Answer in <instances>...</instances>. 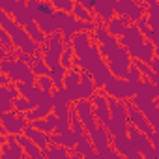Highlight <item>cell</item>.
<instances>
[{
  "label": "cell",
  "instance_id": "6da1fadb",
  "mask_svg": "<svg viewBox=\"0 0 159 159\" xmlns=\"http://www.w3.org/2000/svg\"><path fill=\"white\" fill-rule=\"evenodd\" d=\"M0 26H2V28L11 36V39H13V43H15V49L23 51V52H26V54H32V56H38V54L41 52V45H38V43L28 36L26 28L21 26V25H17V23L11 19V15H8L6 11H0Z\"/></svg>",
  "mask_w": 159,
  "mask_h": 159
},
{
  "label": "cell",
  "instance_id": "7a4b0ae2",
  "mask_svg": "<svg viewBox=\"0 0 159 159\" xmlns=\"http://www.w3.org/2000/svg\"><path fill=\"white\" fill-rule=\"evenodd\" d=\"M64 36L60 32L52 34V36H47L45 43L41 45V52H43V58H45V64L52 69L56 66H60V58H62V52H64Z\"/></svg>",
  "mask_w": 159,
  "mask_h": 159
},
{
  "label": "cell",
  "instance_id": "3957f363",
  "mask_svg": "<svg viewBox=\"0 0 159 159\" xmlns=\"http://www.w3.org/2000/svg\"><path fill=\"white\" fill-rule=\"evenodd\" d=\"M107 66H109V69L112 71V75H114L116 79H127L129 69H131V66H133V58H131V54L127 52V49L120 47L112 56L107 58Z\"/></svg>",
  "mask_w": 159,
  "mask_h": 159
},
{
  "label": "cell",
  "instance_id": "277c9868",
  "mask_svg": "<svg viewBox=\"0 0 159 159\" xmlns=\"http://www.w3.org/2000/svg\"><path fill=\"white\" fill-rule=\"evenodd\" d=\"M109 98H114L118 101H131L135 96H137V90H135V84H131L127 79H112V81L105 86L103 90Z\"/></svg>",
  "mask_w": 159,
  "mask_h": 159
},
{
  "label": "cell",
  "instance_id": "5b68a950",
  "mask_svg": "<svg viewBox=\"0 0 159 159\" xmlns=\"http://www.w3.org/2000/svg\"><path fill=\"white\" fill-rule=\"evenodd\" d=\"M146 2H133V0H120L114 4V11L118 17H127L131 25H137L142 17H146Z\"/></svg>",
  "mask_w": 159,
  "mask_h": 159
},
{
  "label": "cell",
  "instance_id": "8992f818",
  "mask_svg": "<svg viewBox=\"0 0 159 159\" xmlns=\"http://www.w3.org/2000/svg\"><path fill=\"white\" fill-rule=\"evenodd\" d=\"M146 41H148V39L142 36V32L137 28V25H131V26L127 28V32L124 34V38H120V47L127 49V52H129L131 58L135 60V58H139L140 49L144 47Z\"/></svg>",
  "mask_w": 159,
  "mask_h": 159
},
{
  "label": "cell",
  "instance_id": "52a82bcc",
  "mask_svg": "<svg viewBox=\"0 0 159 159\" xmlns=\"http://www.w3.org/2000/svg\"><path fill=\"white\" fill-rule=\"evenodd\" d=\"M75 111L79 114V118H81V122L84 124V129L86 133H94L99 124H98V118H96V112H94V105L90 99H83V101H77L75 103Z\"/></svg>",
  "mask_w": 159,
  "mask_h": 159
},
{
  "label": "cell",
  "instance_id": "ba28073f",
  "mask_svg": "<svg viewBox=\"0 0 159 159\" xmlns=\"http://www.w3.org/2000/svg\"><path fill=\"white\" fill-rule=\"evenodd\" d=\"M28 125H30V122H28L26 114H17L15 111L2 114V127H4L10 135H15V137L25 135V131H26Z\"/></svg>",
  "mask_w": 159,
  "mask_h": 159
},
{
  "label": "cell",
  "instance_id": "9c48e42d",
  "mask_svg": "<svg viewBox=\"0 0 159 159\" xmlns=\"http://www.w3.org/2000/svg\"><path fill=\"white\" fill-rule=\"evenodd\" d=\"M90 101H92V105H94V112H96L98 124L107 127V125L111 124V118H112L107 94H103V90H101V92H96V94H94V98H92Z\"/></svg>",
  "mask_w": 159,
  "mask_h": 159
},
{
  "label": "cell",
  "instance_id": "30bf717a",
  "mask_svg": "<svg viewBox=\"0 0 159 159\" xmlns=\"http://www.w3.org/2000/svg\"><path fill=\"white\" fill-rule=\"evenodd\" d=\"M125 105H127V112H129V124L135 125V127H137L139 131H142L144 135L152 137V135H153V127H152L150 120L133 105V101H125Z\"/></svg>",
  "mask_w": 159,
  "mask_h": 159
},
{
  "label": "cell",
  "instance_id": "8fae6325",
  "mask_svg": "<svg viewBox=\"0 0 159 159\" xmlns=\"http://www.w3.org/2000/svg\"><path fill=\"white\" fill-rule=\"evenodd\" d=\"M114 4H116V0H96V10H94L96 23L107 26V25L116 17Z\"/></svg>",
  "mask_w": 159,
  "mask_h": 159
},
{
  "label": "cell",
  "instance_id": "7c38bea8",
  "mask_svg": "<svg viewBox=\"0 0 159 159\" xmlns=\"http://www.w3.org/2000/svg\"><path fill=\"white\" fill-rule=\"evenodd\" d=\"M94 43H96V41H94V34H88V32H79V34H75V38L71 39V45H73L75 54H77L79 58H81L83 54H86Z\"/></svg>",
  "mask_w": 159,
  "mask_h": 159
},
{
  "label": "cell",
  "instance_id": "4fadbf2b",
  "mask_svg": "<svg viewBox=\"0 0 159 159\" xmlns=\"http://www.w3.org/2000/svg\"><path fill=\"white\" fill-rule=\"evenodd\" d=\"M90 140H92V144H94L96 152H99V150H103V148L111 146V142H112V135L109 133V129H107L105 125H99V127L90 135Z\"/></svg>",
  "mask_w": 159,
  "mask_h": 159
},
{
  "label": "cell",
  "instance_id": "5bb4252c",
  "mask_svg": "<svg viewBox=\"0 0 159 159\" xmlns=\"http://www.w3.org/2000/svg\"><path fill=\"white\" fill-rule=\"evenodd\" d=\"M17 140H19V144L23 146V150H25V153H26V159H43V157H45V152H43L36 142H32L26 135H19Z\"/></svg>",
  "mask_w": 159,
  "mask_h": 159
},
{
  "label": "cell",
  "instance_id": "9a60e30c",
  "mask_svg": "<svg viewBox=\"0 0 159 159\" xmlns=\"http://www.w3.org/2000/svg\"><path fill=\"white\" fill-rule=\"evenodd\" d=\"M25 135L32 140V142H36L43 152H47L49 148H51V137L47 135V133H43V131H39V129H36L32 124L26 127V131H25Z\"/></svg>",
  "mask_w": 159,
  "mask_h": 159
},
{
  "label": "cell",
  "instance_id": "2e32d148",
  "mask_svg": "<svg viewBox=\"0 0 159 159\" xmlns=\"http://www.w3.org/2000/svg\"><path fill=\"white\" fill-rule=\"evenodd\" d=\"M112 79H114V75H112V71L109 69L107 64H103L101 67H98V69L92 73V81H94L98 92H101V88H105V86L112 81Z\"/></svg>",
  "mask_w": 159,
  "mask_h": 159
},
{
  "label": "cell",
  "instance_id": "e0dca14e",
  "mask_svg": "<svg viewBox=\"0 0 159 159\" xmlns=\"http://www.w3.org/2000/svg\"><path fill=\"white\" fill-rule=\"evenodd\" d=\"M26 4H28V0H17V8H15V11H13V15H11V19H13L17 25H21V26H26V25H30V23L34 21V17L30 15Z\"/></svg>",
  "mask_w": 159,
  "mask_h": 159
},
{
  "label": "cell",
  "instance_id": "ac0fdd59",
  "mask_svg": "<svg viewBox=\"0 0 159 159\" xmlns=\"http://www.w3.org/2000/svg\"><path fill=\"white\" fill-rule=\"evenodd\" d=\"M131 26V21L127 19V17H114L109 25H107V30H109V34L111 36H114V38H124V34L127 32V28Z\"/></svg>",
  "mask_w": 159,
  "mask_h": 159
},
{
  "label": "cell",
  "instance_id": "d6986e66",
  "mask_svg": "<svg viewBox=\"0 0 159 159\" xmlns=\"http://www.w3.org/2000/svg\"><path fill=\"white\" fill-rule=\"evenodd\" d=\"M112 148L120 153V155H124V157H131L137 150H135V146H133V142H131V139L127 137V135H124V137H112Z\"/></svg>",
  "mask_w": 159,
  "mask_h": 159
},
{
  "label": "cell",
  "instance_id": "ffe728a7",
  "mask_svg": "<svg viewBox=\"0 0 159 159\" xmlns=\"http://www.w3.org/2000/svg\"><path fill=\"white\" fill-rule=\"evenodd\" d=\"M51 137V144H58V146H64V148H67V150H75V146L79 144V140H81V137H77L73 131H67V133H64V135H49Z\"/></svg>",
  "mask_w": 159,
  "mask_h": 159
},
{
  "label": "cell",
  "instance_id": "44dd1931",
  "mask_svg": "<svg viewBox=\"0 0 159 159\" xmlns=\"http://www.w3.org/2000/svg\"><path fill=\"white\" fill-rule=\"evenodd\" d=\"M146 17H148V23H150V28L155 32L159 30V2L157 0H148L146 2Z\"/></svg>",
  "mask_w": 159,
  "mask_h": 159
},
{
  "label": "cell",
  "instance_id": "7402d4cb",
  "mask_svg": "<svg viewBox=\"0 0 159 159\" xmlns=\"http://www.w3.org/2000/svg\"><path fill=\"white\" fill-rule=\"evenodd\" d=\"M36 23H38V25H39V28L45 32V36H52V34H56V32H58V28H56V23H54L52 15L38 13V15H36Z\"/></svg>",
  "mask_w": 159,
  "mask_h": 159
},
{
  "label": "cell",
  "instance_id": "603a6c76",
  "mask_svg": "<svg viewBox=\"0 0 159 159\" xmlns=\"http://www.w3.org/2000/svg\"><path fill=\"white\" fill-rule=\"evenodd\" d=\"M56 122H58V118H56V116H54V112H52L51 116H47V118H43V120H38V122H34L32 125H34L36 129H39V131L47 133V135H52V133H54V129H56Z\"/></svg>",
  "mask_w": 159,
  "mask_h": 159
},
{
  "label": "cell",
  "instance_id": "cb8c5ba5",
  "mask_svg": "<svg viewBox=\"0 0 159 159\" xmlns=\"http://www.w3.org/2000/svg\"><path fill=\"white\" fill-rule=\"evenodd\" d=\"M81 73H83V69H79V67L69 69V71H67V75H66L64 88H66V90H73V88H77L79 84H81V81H83Z\"/></svg>",
  "mask_w": 159,
  "mask_h": 159
},
{
  "label": "cell",
  "instance_id": "d4e9b609",
  "mask_svg": "<svg viewBox=\"0 0 159 159\" xmlns=\"http://www.w3.org/2000/svg\"><path fill=\"white\" fill-rule=\"evenodd\" d=\"M66 75H67V69L62 67V66H56V67L51 69V79H52V83H54V88H56V90H64Z\"/></svg>",
  "mask_w": 159,
  "mask_h": 159
},
{
  "label": "cell",
  "instance_id": "484cf974",
  "mask_svg": "<svg viewBox=\"0 0 159 159\" xmlns=\"http://www.w3.org/2000/svg\"><path fill=\"white\" fill-rule=\"evenodd\" d=\"M25 28H26L28 36H30V38H32V39H34V41H36L38 45H43V43H45L47 36H45V32H43V30L39 28V25H38L36 21H32V23H30V25H26Z\"/></svg>",
  "mask_w": 159,
  "mask_h": 159
},
{
  "label": "cell",
  "instance_id": "4316f807",
  "mask_svg": "<svg viewBox=\"0 0 159 159\" xmlns=\"http://www.w3.org/2000/svg\"><path fill=\"white\" fill-rule=\"evenodd\" d=\"M71 150L64 148V146H58V144H51V148L45 152V159H69V153Z\"/></svg>",
  "mask_w": 159,
  "mask_h": 159
},
{
  "label": "cell",
  "instance_id": "83f0119b",
  "mask_svg": "<svg viewBox=\"0 0 159 159\" xmlns=\"http://www.w3.org/2000/svg\"><path fill=\"white\" fill-rule=\"evenodd\" d=\"M73 15L77 21H83V23H94L96 21V15L92 11H88L81 2H75V10H73Z\"/></svg>",
  "mask_w": 159,
  "mask_h": 159
},
{
  "label": "cell",
  "instance_id": "f1b7e54d",
  "mask_svg": "<svg viewBox=\"0 0 159 159\" xmlns=\"http://www.w3.org/2000/svg\"><path fill=\"white\" fill-rule=\"evenodd\" d=\"M73 60H75V49H73L71 43H66V45H64L62 58H60V66L69 71V69H73Z\"/></svg>",
  "mask_w": 159,
  "mask_h": 159
},
{
  "label": "cell",
  "instance_id": "f546056e",
  "mask_svg": "<svg viewBox=\"0 0 159 159\" xmlns=\"http://www.w3.org/2000/svg\"><path fill=\"white\" fill-rule=\"evenodd\" d=\"M32 71L36 77H51V67L45 64V58L41 54H38L34 58V66H32Z\"/></svg>",
  "mask_w": 159,
  "mask_h": 159
},
{
  "label": "cell",
  "instance_id": "4dcf8cb0",
  "mask_svg": "<svg viewBox=\"0 0 159 159\" xmlns=\"http://www.w3.org/2000/svg\"><path fill=\"white\" fill-rule=\"evenodd\" d=\"M153 58H155V45H153L152 41H146L144 47L140 49L139 58H135V60H140V62H144V64H152Z\"/></svg>",
  "mask_w": 159,
  "mask_h": 159
},
{
  "label": "cell",
  "instance_id": "1f68e13d",
  "mask_svg": "<svg viewBox=\"0 0 159 159\" xmlns=\"http://www.w3.org/2000/svg\"><path fill=\"white\" fill-rule=\"evenodd\" d=\"M71 131L77 135V137H86V129H84V124L81 122V118H79V114H77V111L75 109H71Z\"/></svg>",
  "mask_w": 159,
  "mask_h": 159
},
{
  "label": "cell",
  "instance_id": "d6a6232c",
  "mask_svg": "<svg viewBox=\"0 0 159 159\" xmlns=\"http://www.w3.org/2000/svg\"><path fill=\"white\" fill-rule=\"evenodd\" d=\"M52 6H54L56 11H64V13H69V15H73V10H75L73 0H52Z\"/></svg>",
  "mask_w": 159,
  "mask_h": 159
},
{
  "label": "cell",
  "instance_id": "836d02e7",
  "mask_svg": "<svg viewBox=\"0 0 159 159\" xmlns=\"http://www.w3.org/2000/svg\"><path fill=\"white\" fill-rule=\"evenodd\" d=\"M13 105H15V112H17V114H26V112H30V111L34 109V105H32L26 98H23V96H21L19 99H15Z\"/></svg>",
  "mask_w": 159,
  "mask_h": 159
},
{
  "label": "cell",
  "instance_id": "e575fe53",
  "mask_svg": "<svg viewBox=\"0 0 159 159\" xmlns=\"http://www.w3.org/2000/svg\"><path fill=\"white\" fill-rule=\"evenodd\" d=\"M0 41H2V49L4 51H8V52H13L15 51V43H13L11 36L4 28H0Z\"/></svg>",
  "mask_w": 159,
  "mask_h": 159
},
{
  "label": "cell",
  "instance_id": "d590c367",
  "mask_svg": "<svg viewBox=\"0 0 159 159\" xmlns=\"http://www.w3.org/2000/svg\"><path fill=\"white\" fill-rule=\"evenodd\" d=\"M133 64L139 67V71L142 73V77H144V79L152 81V79L155 77V73H153V69H152V66H150V64H144V62H140V60H133Z\"/></svg>",
  "mask_w": 159,
  "mask_h": 159
},
{
  "label": "cell",
  "instance_id": "8d00e7d4",
  "mask_svg": "<svg viewBox=\"0 0 159 159\" xmlns=\"http://www.w3.org/2000/svg\"><path fill=\"white\" fill-rule=\"evenodd\" d=\"M137 28L142 32V36L148 39V41H152V38H153V30L150 28V23H148V17H142L139 23H137Z\"/></svg>",
  "mask_w": 159,
  "mask_h": 159
},
{
  "label": "cell",
  "instance_id": "74e56055",
  "mask_svg": "<svg viewBox=\"0 0 159 159\" xmlns=\"http://www.w3.org/2000/svg\"><path fill=\"white\" fill-rule=\"evenodd\" d=\"M36 86H38V88H41L43 92H49V94H52V90H56V88H54V83H52V79H51V77H38Z\"/></svg>",
  "mask_w": 159,
  "mask_h": 159
},
{
  "label": "cell",
  "instance_id": "f35d334b",
  "mask_svg": "<svg viewBox=\"0 0 159 159\" xmlns=\"http://www.w3.org/2000/svg\"><path fill=\"white\" fill-rule=\"evenodd\" d=\"M127 81L131 83V84H140L142 81H144V77H142V73L139 71V67L133 64L131 66V69H129V75H127Z\"/></svg>",
  "mask_w": 159,
  "mask_h": 159
},
{
  "label": "cell",
  "instance_id": "ab89813d",
  "mask_svg": "<svg viewBox=\"0 0 159 159\" xmlns=\"http://www.w3.org/2000/svg\"><path fill=\"white\" fill-rule=\"evenodd\" d=\"M81 4H83L88 11L94 13V10H96V0H81Z\"/></svg>",
  "mask_w": 159,
  "mask_h": 159
},
{
  "label": "cell",
  "instance_id": "60d3db41",
  "mask_svg": "<svg viewBox=\"0 0 159 159\" xmlns=\"http://www.w3.org/2000/svg\"><path fill=\"white\" fill-rule=\"evenodd\" d=\"M127 159H146V157H144L142 153H139V152H135V153H133L131 157H127Z\"/></svg>",
  "mask_w": 159,
  "mask_h": 159
},
{
  "label": "cell",
  "instance_id": "b9f144b4",
  "mask_svg": "<svg viewBox=\"0 0 159 159\" xmlns=\"http://www.w3.org/2000/svg\"><path fill=\"white\" fill-rule=\"evenodd\" d=\"M116 159H127V157H124V155H118V157H116Z\"/></svg>",
  "mask_w": 159,
  "mask_h": 159
},
{
  "label": "cell",
  "instance_id": "7bdbcfd3",
  "mask_svg": "<svg viewBox=\"0 0 159 159\" xmlns=\"http://www.w3.org/2000/svg\"><path fill=\"white\" fill-rule=\"evenodd\" d=\"M43 159H45V157H43Z\"/></svg>",
  "mask_w": 159,
  "mask_h": 159
}]
</instances>
